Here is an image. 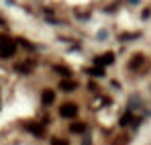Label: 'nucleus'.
I'll list each match as a JSON object with an SVG mask.
<instances>
[{
    "mask_svg": "<svg viewBox=\"0 0 151 145\" xmlns=\"http://www.w3.org/2000/svg\"><path fill=\"white\" fill-rule=\"evenodd\" d=\"M141 63H143V55H135V57L131 59V68H133V70H137Z\"/></svg>",
    "mask_w": 151,
    "mask_h": 145,
    "instance_id": "8",
    "label": "nucleus"
},
{
    "mask_svg": "<svg viewBox=\"0 0 151 145\" xmlns=\"http://www.w3.org/2000/svg\"><path fill=\"white\" fill-rule=\"evenodd\" d=\"M14 51H17V43H14L10 37L0 35V55H2V57H12Z\"/></svg>",
    "mask_w": 151,
    "mask_h": 145,
    "instance_id": "1",
    "label": "nucleus"
},
{
    "mask_svg": "<svg viewBox=\"0 0 151 145\" xmlns=\"http://www.w3.org/2000/svg\"><path fill=\"white\" fill-rule=\"evenodd\" d=\"M59 115H61L63 119H74L76 115H78V106L72 104V102H70V104H63V106L59 108Z\"/></svg>",
    "mask_w": 151,
    "mask_h": 145,
    "instance_id": "2",
    "label": "nucleus"
},
{
    "mask_svg": "<svg viewBox=\"0 0 151 145\" xmlns=\"http://www.w3.org/2000/svg\"><path fill=\"white\" fill-rule=\"evenodd\" d=\"M41 100H43V104H51V102L55 100V94H53V90H43V94H41Z\"/></svg>",
    "mask_w": 151,
    "mask_h": 145,
    "instance_id": "5",
    "label": "nucleus"
},
{
    "mask_svg": "<svg viewBox=\"0 0 151 145\" xmlns=\"http://www.w3.org/2000/svg\"><path fill=\"white\" fill-rule=\"evenodd\" d=\"M51 145H70V143L63 141V139H51Z\"/></svg>",
    "mask_w": 151,
    "mask_h": 145,
    "instance_id": "13",
    "label": "nucleus"
},
{
    "mask_svg": "<svg viewBox=\"0 0 151 145\" xmlns=\"http://www.w3.org/2000/svg\"><path fill=\"white\" fill-rule=\"evenodd\" d=\"M88 74H90V76H96V78H102V76H104V70L96 66V68H90V70H88Z\"/></svg>",
    "mask_w": 151,
    "mask_h": 145,
    "instance_id": "9",
    "label": "nucleus"
},
{
    "mask_svg": "<svg viewBox=\"0 0 151 145\" xmlns=\"http://www.w3.org/2000/svg\"><path fill=\"white\" fill-rule=\"evenodd\" d=\"M31 70H33V61H25V63H19V66H17V72L29 74Z\"/></svg>",
    "mask_w": 151,
    "mask_h": 145,
    "instance_id": "6",
    "label": "nucleus"
},
{
    "mask_svg": "<svg viewBox=\"0 0 151 145\" xmlns=\"http://www.w3.org/2000/svg\"><path fill=\"white\" fill-rule=\"evenodd\" d=\"M27 131L33 133L35 137H43V135H45V129H43L41 125H37V123H29V125H27Z\"/></svg>",
    "mask_w": 151,
    "mask_h": 145,
    "instance_id": "4",
    "label": "nucleus"
},
{
    "mask_svg": "<svg viewBox=\"0 0 151 145\" xmlns=\"http://www.w3.org/2000/svg\"><path fill=\"white\" fill-rule=\"evenodd\" d=\"M59 86H61V90H76V88H78V84L72 82V80H63Z\"/></svg>",
    "mask_w": 151,
    "mask_h": 145,
    "instance_id": "7",
    "label": "nucleus"
},
{
    "mask_svg": "<svg viewBox=\"0 0 151 145\" xmlns=\"http://www.w3.org/2000/svg\"><path fill=\"white\" fill-rule=\"evenodd\" d=\"M131 121H133V115H131V113H127V115H123V119H121V125L125 127V125H129Z\"/></svg>",
    "mask_w": 151,
    "mask_h": 145,
    "instance_id": "12",
    "label": "nucleus"
},
{
    "mask_svg": "<svg viewBox=\"0 0 151 145\" xmlns=\"http://www.w3.org/2000/svg\"><path fill=\"white\" fill-rule=\"evenodd\" d=\"M55 72L57 74H61V76H70V70H68V68H63V66H55Z\"/></svg>",
    "mask_w": 151,
    "mask_h": 145,
    "instance_id": "11",
    "label": "nucleus"
},
{
    "mask_svg": "<svg viewBox=\"0 0 151 145\" xmlns=\"http://www.w3.org/2000/svg\"><path fill=\"white\" fill-rule=\"evenodd\" d=\"M112 61H114V53H110V51H108V53H102V55H98V57L94 59V63H96L98 68H104V66H110Z\"/></svg>",
    "mask_w": 151,
    "mask_h": 145,
    "instance_id": "3",
    "label": "nucleus"
},
{
    "mask_svg": "<svg viewBox=\"0 0 151 145\" xmlns=\"http://www.w3.org/2000/svg\"><path fill=\"white\" fill-rule=\"evenodd\" d=\"M86 131V125L84 123H76V125H72V133H84Z\"/></svg>",
    "mask_w": 151,
    "mask_h": 145,
    "instance_id": "10",
    "label": "nucleus"
}]
</instances>
